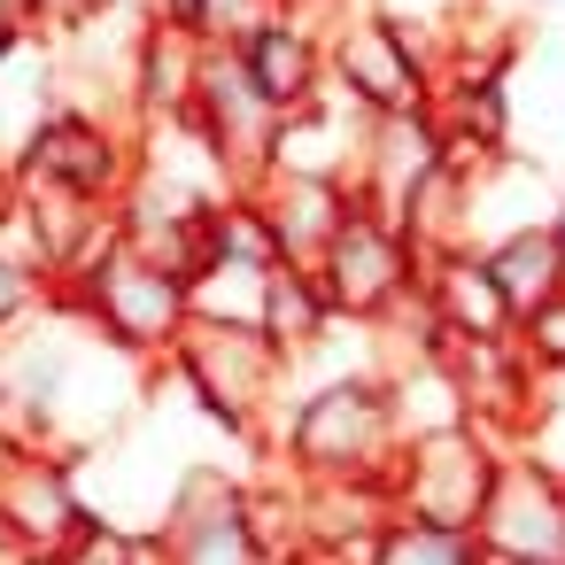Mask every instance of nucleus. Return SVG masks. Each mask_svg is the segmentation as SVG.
Here are the masks:
<instances>
[{
	"label": "nucleus",
	"instance_id": "obj_1",
	"mask_svg": "<svg viewBox=\"0 0 565 565\" xmlns=\"http://www.w3.org/2000/svg\"><path fill=\"white\" fill-rule=\"evenodd\" d=\"M395 457H403V426L387 372H333L287 395L271 434V465H287L295 480H387Z\"/></svg>",
	"mask_w": 565,
	"mask_h": 565
},
{
	"label": "nucleus",
	"instance_id": "obj_2",
	"mask_svg": "<svg viewBox=\"0 0 565 565\" xmlns=\"http://www.w3.org/2000/svg\"><path fill=\"white\" fill-rule=\"evenodd\" d=\"M179 387L210 411L217 434H241L256 449H271L279 411L295 395V364L256 333V326H186V341L171 349Z\"/></svg>",
	"mask_w": 565,
	"mask_h": 565
},
{
	"label": "nucleus",
	"instance_id": "obj_3",
	"mask_svg": "<svg viewBox=\"0 0 565 565\" xmlns=\"http://www.w3.org/2000/svg\"><path fill=\"white\" fill-rule=\"evenodd\" d=\"M9 171H17V186H55V194H71V202L125 210V194H132V179H140V132H117L109 117L63 102V109H47V117L17 140Z\"/></svg>",
	"mask_w": 565,
	"mask_h": 565
},
{
	"label": "nucleus",
	"instance_id": "obj_4",
	"mask_svg": "<svg viewBox=\"0 0 565 565\" xmlns=\"http://www.w3.org/2000/svg\"><path fill=\"white\" fill-rule=\"evenodd\" d=\"M94 326H102V341H117L125 356H140V364H171V349L186 341V326H194V310H186V279L179 271H163V264H148L140 248H109L78 287H63Z\"/></svg>",
	"mask_w": 565,
	"mask_h": 565
},
{
	"label": "nucleus",
	"instance_id": "obj_5",
	"mask_svg": "<svg viewBox=\"0 0 565 565\" xmlns=\"http://www.w3.org/2000/svg\"><path fill=\"white\" fill-rule=\"evenodd\" d=\"M503 441L480 434V426H449V434H418L403 441L387 488H395V511L418 519V526H449V534H472L488 495H495V472H503Z\"/></svg>",
	"mask_w": 565,
	"mask_h": 565
},
{
	"label": "nucleus",
	"instance_id": "obj_6",
	"mask_svg": "<svg viewBox=\"0 0 565 565\" xmlns=\"http://www.w3.org/2000/svg\"><path fill=\"white\" fill-rule=\"evenodd\" d=\"M418 271H426L418 248H411L403 225H395L387 210H372V202H356L349 225L333 233V248L318 256V279H326L341 326H380L395 302L418 295Z\"/></svg>",
	"mask_w": 565,
	"mask_h": 565
},
{
	"label": "nucleus",
	"instance_id": "obj_7",
	"mask_svg": "<svg viewBox=\"0 0 565 565\" xmlns=\"http://www.w3.org/2000/svg\"><path fill=\"white\" fill-rule=\"evenodd\" d=\"M333 86L364 109V117H411L434 109V78L411 63L403 32L387 9H349L333 32Z\"/></svg>",
	"mask_w": 565,
	"mask_h": 565
},
{
	"label": "nucleus",
	"instance_id": "obj_8",
	"mask_svg": "<svg viewBox=\"0 0 565 565\" xmlns=\"http://www.w3.org/2000/svg\"><path fill=\"white\" fill-rule=\"evenodd\" d=\"M472 534L488 565H565V480L542 472L534 457H503L495 495Z\"/></svg>",
	"mask_w": 565,
	"mask_h": 565
},
{
	"label": "nucleus",
	"instance_id": "obj_9",
	"mask_svg": "<svg viewBox=\"0 0 565 565\" xmlns=\"http://www.w3.org/2000/svg\"><path fill=\"white\" fill-rule=\"evenodd\" d=\"M0 511H9V526L24 534L32 557H63L102 519L94 495L78 488L71 457H9V465H0Z\"/></svg>",
	"mask_w": 565,
	"mask_h": 565
},
{
	"label": "nucleus",
	"instance_id": "obj_10",
	"mask_svg": "<svg viewBox=\"0 0 565 565\" xmlns=\"http://www.w3.org/2000/svg\"><path fill=\"white\" fill-rule=\"evenodd\" d=\"M241 63H248V78L271 94V109H310L326 86H333V47H326V32L318 24H302L295 9H279V17H264L248 40H241Z\"/></svg>",
	"mask_w": 565,
	"mask_h": 565
},
{
	"label": "nucleus",
	"instance_id": "obj_11",
	"mask_svg": "<svg viewBox=\"0 0 565 565\" xmlns=\"http://www.w3.org/2000/svg\"><path fill=\"white\" fill-rule=\"evenodd\" d=\"M256 202H264V217L279 233V256L302 264V271H318V256L333 248V233L356 210V186L349 179H318V171H271L256 186Z\"/></svg>",
	"mask_w": 565,
	"mask_h": 565
},
{
	"label": "nucleus",
	"instance_id": "obj_12",
	"mask_svg": "<svg viewBox=\"0 0 565 565\" xmlns=\"http://www.w3.org/2000/svg\"><path fill=\"white\" fill-rule=\"evenodd\" d=\"M441 163V125L434 109H411V117H372L364 132V163H356V202L403 217V202L418 194V179Z\"/></svg>",
	"mask_w": 565,
	"mask_h": 565
},
{
	"label": "nucleus",
	"instance_id": "obj_13",
	"mask_svg": "<svg viewBox=\"0 0 565 565\" xmlns=\"http://www.w3.org/2000/svg\"><path fill=\"white\" fill-rule=\"evenodd\" d=\"M418 287H426V302H434L449 341H519V318H511V302H503V287H495L480 248H457V256L426 264Z\"/></svg>",
	"mask_w": 565,
	"mask_h": 565
},
{
	"label": "nucleus",
	"instance_id": "obj_14",
	"mask_svg": "<svg viewBox=\"0 0 565 565\" xmlns=\"http://www.w3.org/2000/svg\"><path fill=\"white\" fill-rule=\"evenodd\" d=\"M202 55H210V40H194L179 24H140V40H132V109H140V125H163V117L194 109Z\"/></svg>",
	"mask_w": 565,
	"mask_h": 565
},
{
	"label": "nucleus",
	"instance_id": "obj_15",
	"mask_svg": "<svg viewBox=\"0 0 565 565\" xmlns=\"http://www.w3.org/2000/svg\"><path fill=\"white\" fill-rule=\"evenodd\" d=\"M480 256H488V271H495V287H503L511 318H534L542 302H557V295H565V241H557L550 225H519V233L488 241Z\"/></svg>",
	"mask_w": 565,
	"mask_h": 565
},
{
	"label": "nucleus",
	"instance_id": "obj_16",
	"mask_svg": "<svg viewBox=\"0 0 565 565\" xmlns=\"http://www.w3.org/2000/svg\"><path fill=\"white\" fill-rule=\"evenodd\" d=\"M326 333H341L326 279H318V271H302V264H279V271H271V295H264V341H271L287 364H302Z\"/></svg>",
	"mask_w": 565,
	"mask_h": 565
},
{
	"label": "nucleus",
	"instance_id": "obj_17",
	"mask_svg": "<svg viewBox=\"0 0 565 565\" xmlns=\"http://www.w3.org/2000/svg\"><path fill=\"white\" fill-rule=\"evenodd\" d=\"M264 295H271V271H248V264H210L186 279L194 326H256L264 333Z\"/></svg>",
	"mask_w": 565,
	"mask_h": 565
},
{
	"label": "nucleus",
	"instance_id": "obj_18",
	"mask_svg": "<svg viewBox=\"0 0 565 565\" xmlns=\"http://www.w3.org/2000/svg\"><path fill=\"white\" fill-rule=\"evenodd\" d=\"M210 264H248V271H279L287 264L279 233H271V217L256 202V186L233 194V202H217V217H210Z\"/></svg>",
	"mask_w": 565,
	"mask_h": 565
},
{
	"label": "nucleus",
	"instance_id": "obj_19",
	"mask_svg": "<svg viewBox=\"0 0 565 565\" xmlns=\"http://www.w3.org/2000/svg\"><path fill=\"white\" fill-rule=\"evenodd\" d=\"M171 565H271V550H264V534L248 526V511H233V519L171 526Z\"/></svg>",
	"mask_w": 565,
	"mask_h": 565
},
{
	"label": "nucleus",
	"instance_id": "obj_20",
	"mask_svg": "<svg viewBox=\"0 0 565 565\" xmlns=\"http://www.w3.org/2000/svg\"><path fill=\"white\" fill-rule=\"evenodd\" d=\"M372 565H488V550H480V534H449V526L395 519L372 542Z\"/></svg>",
	"mask_w": 565,
	"mask_h": 565
},
{
	"label": "nucleus",
	"instance_id": "obj_21",
	"mask_svg": "<svg viewBox=\"0 0 565 565\" xmlns=\"http://www.w3.org/2000/svg\"><path fill=\"white\" fill-rule=\"evenodd\" d=\"M63 287L24 256V248H9V241H0V341H9V333H24L47 302H55Z\"/></svg>",
	"mask_w": 565,
	"mask_h": 565
},
{
	"label": "nucleus",
	"instance_id": "obj_22",
	"mask_svg": "<svg viewBox=\"0 0 565 565\" xmlns=\"http://www.w3.org/2000/svg\"><path fill=\"white\" fill-rule=\"evenodd\" d=\"M511 457H534L542 472L565 480V380H542V387H534V411H526Z\"/></svg>",
	"mask_w": 565,
	"mask_h": 565
},
{
	"label": "nucleus",
	"instance_id": "obj_23",
	"mask_svg": "<svg viewBox=\"0 0 565 565\" xmlns=\"http://www.w3.org/2000/svg\"><path fill=\"white\" fill-rule=\"evenodd\" d=\"M519 356L534 364V380H565V295L519 318Z\"/></svg>",
	"mask_w": 565,
	"mask_h": 565
},
{
	"label": "nucleus",
	"instance_id": "obj_24",
	"mask_svg": "<svg viewBox=\"0 0 565 565\" xmlns=\"http://www.w3.org/2000/svg\"><path fill=\"white\" fill-rule=\"evenodd\" d=\"M264 17H279V0H202V40L210 47H241Z\"/></svg>",
	"mask_w": 565,
	"mask_h": 565
},
{
	"label": "nucleus",
	"instance_id": "obj_25",
	"mask_svg": "<svg viewBox=\"0 0 565 565\" xmlns=\"http://www.w3.org/2000/svg\"><path fill=\"white\" fill-rule=\"evenodd\" d=\"M102 9H109V0H40V32H63V40H71V32H86Z\"/></svg>",
	"mask_w": 565,
	"mask_h": 565
},
{
	"label": "nucleus",
	"instance_id": "obj_26",
	"mask_svg": "<svg viewBox=\"0 0 565 565\" xmlns=\"http://www.w3.org/2000/svg\"><path fill=\"white\" fill-rule=\"evenodd\" d=\"M32 55V24H17V17H0V78H9L17 63Z\"/></svg>",
	"mask_w": 565,
	"mask_h": 565
},
{
	"label": "nucleus",
	"instance_id": "obj_27",
	"mask_svg": "<svg viewBox=\"0 0 565 565\" xmlns=\"http://www.w3.org/2000/svg\"><path fill=\"white\" fill-rule=\"evenodd\" d=\"M550 233H557V241H565V194H557V210H550Z\"/></svg>",
	"mask_w": 565,
	"mask_h": 565
}]
</instances>
